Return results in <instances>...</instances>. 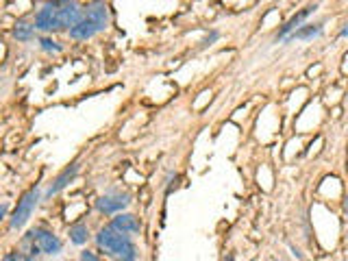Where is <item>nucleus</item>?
Here are the masks:
<instances>
[{
	"label": "nucleus",
	"mask_w": 348,
	"mask_h": 261,
	"mask_svg": "<svg viewBox=\"0 0 348 261\" xmlns=\"http://www.w3.org/2000/svg\"><path fill=\"white\" fill-rule=\"evenodd\" d=\"M96 242H98V246L107 252V255L116 257L118 261H135V257H137L135 246H133V242L128 240V235L113 229V226L100 229V233L96 235Z\"/></svg>",
	"instance_id": "1"
},
{
	"label": "nucleus",
	"mask_w": 348,
	"mask_h": 261,
	"mask_svg": "<svg viewBox=\"0 0 348 261\" xmlns=\"http://www.w3.org/2000/svg\"><path fill=\"white\" fill-rule=\"evenodd\" d=\"M26 240L33 242V248H31V255L35 257L37 252H46V255H57L61 250V240L57 237L52 231L46 229H35L26 235Z\"/></svg>",
	"instance_id": "2"
},
{
	"label": "nucleus",
	"mask_w": 348,
	"mask_h": 261,
	"mask_svg": "<svg viewBox=\"0 0 348 261\" xmlns=\"http://www.w3.org/2000/svg\"><path fill=\"white\" fill-rule=\"evenodd\" d=\"M37 203H39V189H37V187H31V189L20 198V203H17L15 211H13V215H11V229H22V226L29 222V217L33 215Z\"/></svg>",
	"instance_id": "3"
},
{
	"label": "nucleus",
	"mask_w": 348,
	"mask_h": 261,
	"mask_svg": "<svg viewBox=\"0 0 348 261\" xmlns=\"http://www.w3.org/2000/svg\"><path fill=\"white\" fill-rule=\"evenodd\" d=\"M57 3V17H59V31L72 29V26L83 17V9L78 0H55Z\"/></svg>",
	"instance_id": "4"
},
{
	"label": "nucleus",
	"mask_w": 348,
	"mask_h": 261,
	"mask_svg": "<svg viewBox=\"0 0 348 261\" xmlns=\"http://www.w3.org/2000/svg\"><path fill=\"white\" fill-rule=\"evenodd\" d=\"M83 11H85L87 20H90L96 29H98V33L107 29V24H109V7H107L104 0H92V3L83 9Z\"/></svg>",
	"instance_id": "5"
},
{
	"label": "nucleus",
	"mask_w": 348,
	"mask_h": 261,
	"mask_svg": "<svg viewBox=\"0 0 348 261\" xmlns=\"http://www.w3.org/2000/svg\"><path fill=\"white\" fill-rule=\"evenodd\" d=\"M35 29H39V31H59V17H57V3L55 0L46 3L37 11V15H35Z\"/></svg>",
	"instance_id": "6"
},
{
	"label": "nucleus",
	"mask_w": 348,
	"mask_h": 261,
	"mask_svg": "<svg viewBox=\"0 0 348 261\" xmlns=\"http://www.w3.org/2000/svg\"><path fill=\"white\" fill-rule=\"evenodd\" d=\"M316 9H318V5H309V7L300 9V11H296V13L290 17V20H287V22L281 26V29H278V33H276V41H283L287 35H292V33L298 29V26H300L304 20H307V17H309L313 11H316Z\"/></svg>",
	"instance_id": "7"
},
{
	"label": "nucleus",
	"mask_w": 348,
	"mask_h": 261,
	"mask_svg": "<svg viewBox=\"0 0 348 261\" xmlns=\"http://www.w3.org/2000/svg\"><path fill=\"white\" fill-rule=\"evenodd\" d=\"M128 203L130 200L126 194H107V196H100L96 200V207H98V211H102V213H118L124 207H128Z\"/></svg>",
	"instance_id": "8"
},
{
	"label": "nucleus",
	"mask_w": 348,
	"mask_h": 261,
	"mask_svg": "<svg viewBox=\"0 0 348 261\" xmlns=\"http://www.w3.org/2000/svg\"><path fill=\"white\" fill-rule=\"evenodd\" d=\"M322 22H318V24H300L298 29H296L292 35H287V37L283 39V41H294V39H313V37H318V35L322 33Z\"/></svg>",
	"instance_id": "9"
},
{
	"label": "nucleus",
	"mask_w": 348,
	"mask_h": 261,
	"mask_svg": "<svg viewBox=\"0 0 348 261\" xmlns=\"http://www.w3.org/2000/svg\"><path fill=\"white\" fill-rule=\"evenodd\" d=\"M96 33H98V29H96V26L83 15L81 20H78L72 29H70V37H74V39H90V37H94Z\"/></svg>",
	"instance_id": "10"
},
{
	"label": "nucleus",
	"mask_w": 348,
	"mask_h": 261,
	"mask_svg": "<svg viewBox=\"0 0 348 261\" xmlns=\"http://www.w3.org/2000/svg\"><path fill=\"white\" fill-rule=\"evenodd\" d=\"M113 229H118V231H122V233H139V222H137V217L135 215H130V213H120V215H116L113 217Z\"/></svg>",
	"instance_id": "11"
},
{
	"label": "nucleus",
	"mask_w": 348,
	"mask_h": 261,
	"mask_svg": "<svg viewBox=\"0 0 348 261\" xmlns=\"http://www.w3.org/2000/svg\"><path fill=\"white\" fill-rule=\"evenodd\" d=\"M76 172H78V165H76V163L68 165V168H66V170L61 172L59 177L55 179V183H52V185L48 187V196H52V194H57V191H61V189H63V187L68 185V183L76 177Z\"/></svg>",
	"instance_id": "12"
},
{
	"label": "nucleus",
	"mask_w": 348,
	"mask_h": 261,
	"mask_svg": "<svg viewBox=\"0 0 348 261\" xmlns=\"http://www.w3.org/2000/svg\"><path fill=\"white\" fill-rule=\"evenodd\" d=\"M35 35V24H29V22H17L13 26V37L20 39V41H29L33 39Z\"/></svg>",
	"instance_id": "13"
},
{
	"label": "nucleus",
	"mask_w": 348,
	"mask_h": 261,
	"mask_svg": "<svg viewBox=\"0 0 348 261\" xmlns=\"http://www.w3.org/2000/svg\"><path fill=\"white\" fill-rule=\"evenodd\" d=\"M87 237H90V231H87V224L78 222L74 224L72 229H70V240H72L76 246H83V244L87 242Z\"/></svg>",
	"instance_id": "14"
},
{
	"label": "nucleus",
	"mask_w": 348,
	"mask_h": 261,
	"mask_svg": "<svg viewBox=\"0 0 348 261\" xmlns=\"http://www.w3.org/2000/svg\"><path fill=\"white\" fill-rule=\"evenodd\" d=\"M39 46L46 50V52H59V50H61V46H59V44L52 39V37H41V39H39Z\"/></svg>",
	"instance_id": "15"
},
{
	"label": "nucleus",
	"mask_w": 348,
	"mask_h": 261,
	"mask_svg": "<svg viewBox=\"0 0 348 261\" xmlns=\"http://www.w3.org/2000/svg\"><path fill=\"white\" fill-rule=\"evenodd\" d=\"M217 37H220V33H217V31H211V33H209L207 37L203 39V44H205V46H209V44H213Z\"/></svg>",
	"instance_id": "16"
},
{
	"label": "nucleus",
	"mask_w": 348,
	"mask_h": 261,
	"mask_svg": "<svg viewBox=\"0 0 348 261\" xmlns=\"http://www.w3.org/2000/svg\"><path fill=\"white\" fill-rule=\"evenodd\" d=\"M78 261H98V257L94 255V252H90V250H83L81 252V259Z\"/></svg>",
	"instance_id": "17"
},
{
	"label": "nucleus",
	"mask_w": 348,
	"mask_h": 261,
	"mask_svg": "<svg viewBox=\"0 0 348 261\" xmlns=\"http://www.w3.org/2000/svg\"><path fill=\"white\" fill-rule=\"evenodd\" d=\"M7 209H9V205H7V203L0 205V220H3V217L7 215Z\"/></svg>",
	"instance_id": "18"
},
{
	"label": "nucleus",
	"mask_w": 348,
	"mask_h": 261,
	"mask_svg": "<svg viewBox=\"0 0 348 261\" xmlns=\"http://www.w3.org/2000/svg\"><path fill=\"white\" fill-rule=\"evenodd\" d=\"M17 257V261H35V257L33 255H26V257H22V255H15Z\"/></svg>",
	"instance_id": "19"
},
{
	"label": "nucleus",
	"mask_w": 348,
	"mask_h": 261,
	"mask_svg": "<svg viewBox=\"0 0 348 261\" xmlns=\"http://www.w3.org/2000/svg\"><path fill=\"white\" fill-rule=\"evenodd\" d=\"M339 37H348V22L344 24V29L339 31Z\"/></svg>",
	"instance_id": "20"
},
{
	"label": "nucleus",
	"mask_w": 348,
	"mask_h": 261,
	"mask_svg": "<svg viewBox=\"0 0 348 261\" xmlns=\"http://www.w3.org/2000/svg\"><path fill=\"white\" fill-rule=\"evenodd\" d=\"M3 261H17V257H15V255H7Z\"/></svg>",
	"instance_id": "21"
},
{
	"label": "nucleus",
	"mask_w": 348,
	"mask_h": 261,
	"mask_svg": "<svg viewBox=\"0 0 348 261\" xmlns=\"http://www.w3.org/2000/svg\"><path fill=\"white\" fill-rule=\"evenodd\" d=\"M344 211H346V215H348V198L344 200Z\"/></svg>",
	"instance_id": "22"
}]
</instances>
